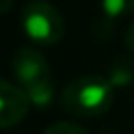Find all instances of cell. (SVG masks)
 Here are the masks:
<instances>
[{
    "label": "cell",
    "mask_w": 134,
    "mask_h": 134,
    "mask_svg": "<svg viewBox=\"0 0 134 134\" xmlns=\"http://www.w3.org/2000/svg\"><path fill=\"white\" fill-rule=\"evenodd\" d=\"M30 99L20 85L0 77V130L12 128L26 118L30 110Z\"/></svg>",
    "instance_id": "obj_4"
},
{
    "label": "cell",
    "mask_w": 134,
    "mask_h": 134,
    "mask_svg": "<svg viewBox=\"0 0 134 134\" xmlns=\"http://www.w3.org/2000/svg\"><path fill=\"white\" fill-rule=\"evenodd\" d=\"M14 6V0H0V16L6 12H10V8Z\"/></svg>",
    "instance_id": "obj_9"
},
{
    "label": "cell",
    "mask_w": 134,
    "mask_h": 134,
    "mask_svg": "<svg viewBox=\"0 0 134 134\" xmlns=\"http://www.w3.org/2000/svg\"><path fill=\"white\" fill-rule=\"evenodd\" d=\"M100 10L107 20H116L134 14V0H100Z\"/></svg>",
    "instance_id": "obj_6"
},
{
    "label": "cell",
    "mask_w": 134,
    "mask_h": 134,
    "mask_svg": "<svg viewBox=\"0 0 134 134\" xmlns=\"http://www.w3.org/2000/svg\"><path fill=\"white\" fill-rule=\"evenodd\" d=\"M107 79L110 81L113 87H126L134 81V61L126 57H116L113 61V65L109 67Z\"/></svg>",
    "instance_id": "obj_5"
},
{
    "label": "cell",
    "mask_w": 134,
    "mask_h": 134,
    "mask_svg": "<svg viewBox=\"0 0 134 134\" xmlns=\"http://www.w3.org/2000/svg\"><path fill=\"white\" fill-rule=\"evenodd\" d=\"M12 71L30 103L47 107L53 100V79L46 55L36 47H22L12 57Z\"/></svg>",
    "instance_id": "obj_1"
},
{
    "label": "cell",
    "mask_w": 134,
    "mask_h": 134,
    "mask_svg": "<svg viewBox=\"0 0 134 134\" xmlns=\"http://www.w3.org/2000/svg\"><path fill=\"white\" fill-rule=\"evenodd\" d=\"M43 134H89L83 126L75 124V122H69V120H59L53 122L46 128Z\"/></svg>",
    "instance_id": "obj_7"
},
{
    "label": "cell",
    "mask_w": 134,
    "mask_h": 134,
    "mask_svg": "<svg viewBox=\"0 0 134 134\" xmlns=\"http://www.w3.org/2000/svg\"><path fill=\"white\" fill-rule=\"evenodd\" d=\"M22 30L38 46H53L65 34V24L51 2L47 0H30L22 10Z\"/></svg>",
    "instance_id": "obj_3"
},
{
    "label": "cell",
    "mask_w": 134,
    "mask_h": 134,
    "mask_svg": "<svg viewBox=\"0 0 134 134\" xmlns=\"http://www.w3.org/2000/svg\"><path fill=\"white\" fill-rule=\"evenodd\" d=\"M114 87L107 77L85 75L71 81L61 93V107L75 116H97L110 109Z\"/></svg>",
    "instance_id": "obj_2"
},
{
    "label": "cell",
    "mask_w": 134,
    "mask_h": 134,
    "mask_svg": "<svg viewBox=\"0 0 134 134\" xmlns=\"http://www.w3.org/2000/svg\"><path fill=\"white\" fill-rule=\"evenodd\" d=\"M124 46L128 47L130 51H134V24L130 26V28L126 30V34H124Z\"/></svg>",
    "instance_id": "obj_8"
}]
</instances>
